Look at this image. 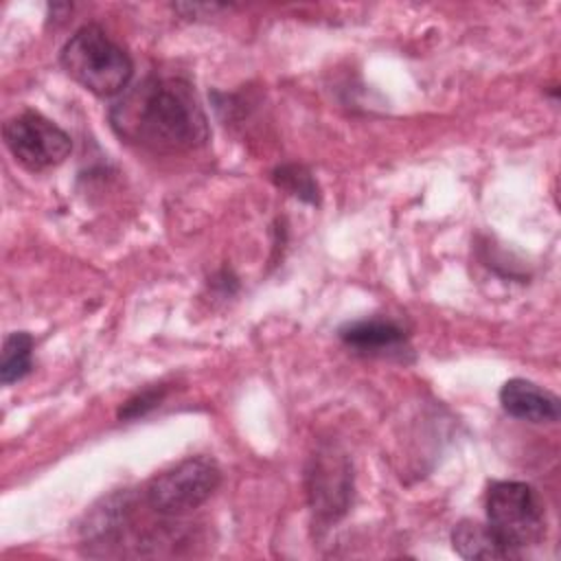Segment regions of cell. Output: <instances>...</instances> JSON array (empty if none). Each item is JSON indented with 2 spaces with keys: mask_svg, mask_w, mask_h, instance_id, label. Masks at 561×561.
I'll use <instances>...</instances> for the list:
<instances>
[{
  "mask_svg": "<svg viewBox=\"0 0 561 561\" xmlns=\"http://www.w3.org/2000/svg\"><path fill=\"white\" fill-rule=\"evenodd\" d=\"M274 182L287 191L289 195L309 202V204H318L320 199V188L313 180V175L300 167V164H283L274 171Z\"/></svg>",
  "mask_w": 561,
  "mask_h": 561,
  "instance_id": "obj_11",
  "label": "cell"
},
{
  "mask_svg": "<svg viewBox=\"0 0 561 561\" xmlns=\"http://www.w3.org/2000/svg\"><path fill=\"white\" fill-rule=\"evenodd\" d=\"M337 333L351 351L362 355H388L408 348V331L392 320H355L344 324Z\"/></svg>",
  "mask_w": 561,
  "mask_h": 561,
  "instance_id": "obj_8",
  "label": "cell"
},
{
  "mask_svg": "<svg viewBox=\"0 0 561 561\" xmlns=\"http://www.w3.org/2000/svg\"><path fill=\"white\" fill-rule=\"evenodd\" d=\"M307 495L320 524H331L348 511L353 495V469L346 454L327 445L311 456L307 469Z\"/></svg>",
  "mask_w": 561,
  "mask_h": 561,
  "instance_id": "obj_6",
  "label": "cell"
},
{
  "mask_svg": "<svg viewBox=\"0 0 561 561\" xmlns=\"http://www.w3.org/2000/svg\"><path fill=\"white\" fill-rule=\"evenodd\" d=\"M500 403L513 419L528 423H554L559 419V397L535 381L513 377L500 388Z\"/></svg>",
  "mask_w": 561,
  "mask_h": 561,
  "instance_id": "obj_7",
  "label": "cell"
},
{
  "mask_svg": "<svg viewBox=\"0 0 561 561\" xmlns=\"http://www.w3.org/2000/svg\"><path fill=\"white\" fill-rule=\"evenodd\" d=\"M2 138L15 162L28 171H44L64 162L72 149L70 136L37 112L11 116L2 127Z\"/></svg>",
  "mask_w": 561,
  "mask_h": 561,
  "instance_id": "obj_5",
  "label": "cell"
},
{
  "mask_svg": "<svg viewBox=\"0 0 561 561\" xmlns=\"http://www.w3.org/2000/svg\"><path fill=\"white\" fill-rule=\"evenodd\" d=\"M33 366V337L26 331H15L4 337L0 357V381L4 386L20 381Z\"/></svg>",
  "mask_w": 561,
  "mask_h": 561,
  "instance_id": "obj_10",
  "label": "cell"
},
{
  "mask_svg": "<svg viewBox=\"0 0 561 561\" xmlns=\"http://www.w3.org/2000/svg\"><path fill=\"white\" fill-rule=\"evenodd\" d=\"M112 129L129 145L156 153H180L208 140L202 105L188 83L167 77H147L110 110Z\"/></svg>",
  "mask_w": 561,
  "mask_h": 561,
  "instance_id": "obj_1",
  "label": "cell"
},
{
  "mask_svg": "<svg viewBox=\"0 0 561 561\" xmlns=\"http://www.w3.org/2000/svg\"><path fill=\"white\" fill-rule=\"evenodd\" d=\"M61 68L81 88L96 96H116L131 81V57L96 24H85L70 35L59 55Z\"/></svg>",
  "mask_w": 561,
  "mask_h": 561,
  "instance_id": "obj_2",
  "label": "cell"
},
{
  "mask_svg": "<svg viewBox=\"0 0 561 561\" xmlns=\"http://www.w3.org/2000/svg\"><path fill=\"white\" fill-rule=\"evenodd\" d=\"M167 388L160 386H149L140 392H136L131 399H127L123 403V408L118 410V419H138L145 416L149 410H153L156 405H160V401L164 399Z\"/></svg>",
  "mask_w": 561,
  "mask_h": 561,
  "instance_id": "obj_12",
  "label": "cell"
},
{
  "mask_svg": "<svg viewBox=\"0 0 561 561\" xmlns=\"http://www.w3.org/2000/svg\"><path fill=\"white\" fill-rule=\"evenodd\" d=\"M451 546L462 559H517L519 554L504 546L497 535L489 528V524L462 519L451 530Z\"/></svg>",
  "mask_w": 561,
  "mask_h": 561,
  "instance_id": "obj_9",
  "label": "cell"
},
{
  "mask_svg": "<svg viewBox=\"0 0 561 561\" xmlns=\"http://www.w3.org/2000/svg\"><path fill=\"white\" fill-rule=\"evenodd\" d=\"M486 524L497 539L519 554L546 535V515L539 493L519 480H495L486 491Z\"/></svg>",
  "mask_w": 561,
  "mask_h": 561,
  "instance_id": "obj_3",
  "label": "cell"
},
{
  "mask_svg": "<svg viewBox=\"0 0 561 561\" xmlns=\"http://www.w3.org/2000/svg\"><path fill=\"white\" fill-rule=\"evenodd\" d=\"M221 471L215 460L195 456L158 473L145 491L147 504L158 515H184L202 506L219 486Z\"/></svg>",
  "mask_w": 561,
  "mask_h": 561,
  "instance_id": "obj_4",
  "label": "cell"
}]
</instances>
